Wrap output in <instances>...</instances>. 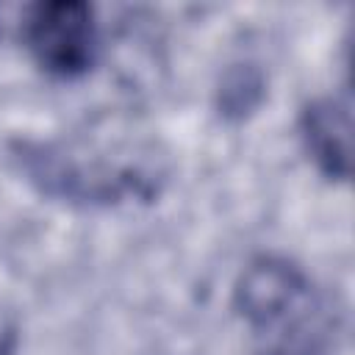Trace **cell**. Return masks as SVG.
<instances>
[{
  "mask_svg": "<svg viewBox=\"0 0 355 355\" xmlns=\"http://www.w3.org/2000/svg\"><path fill=\"white\" fill-rule=\"evenodd\" d=\"M25 42L42 69L58 78H75L94 61V17L80 0H53L31 8Z\"/></svg>",
  "mask_w": 355,
  "mask_h": 355,
  "instance_id": "obj_1",
  "label": "cell"
},
{
  "mask_svg": "<svg viewBox=\"0 0 355 355\" xmlns=\"http://www.w3.org/2000/svg\"><path fill=\"white\" fill-rule=\"evenodd\" d=\"M308 286L302 272L275 255L255 258L236 283V305L255 327H272L300 308Z\"/></svg>",
  "mask_w": 355,
  "mask_h": 355,
  "instance_id": "obj_2",
  "label": "cell"
},
{
  "mask_svg": "<svg viewBox=\"0 0 355 355\" xmlns=\"http://www.w3.org/2000/svg\"><path fill=\"white\" fill-rule=\"evenodd\" d=\"M305 147L316 166L327 178H349V164H352V122H349V105L324 97L313 100L300 119Z\"/></svg>",
  "mask_w": 355,
  "mask_h": 355,
  "instance_id": "obj_3",
  "label": "cell"
},
{
  "mask_svg": "<svg viewBox=\"0 0 355 355\" xmlns=\"http://www.w3.org/2000/svg\"><path fill=\"white\" fill-rule=\"evenodd\" d=\"M263 100V75L250 67L239 64L230 67L219 83V111L227 119H244L258 108Z\"/></svg>",
  "mask_w": 355,
  "mask_h": 355,
  "instance_id": "obj_4",
  "label": "cell"
}]
</instances>
